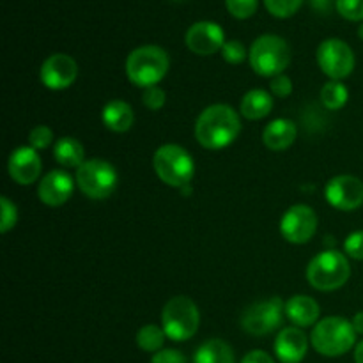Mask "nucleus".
I'll return each mask as SVG.
<instances>
[{
  "label": "nucleus",
  "mask_w": 363,
  "mask_h": 363,
  "mask_svg": "<svg viewBox=\"0 0 363 363\" xmlns=\"http://www.w3.org/2000/svg\"><path fill=\"white\" fill-rule=\"evenodd\" d=\"M179 190H181V194L184 195V197H188V195H191V186H190V183L184 184V186H181Z\"/></svg>",
  "instance_id": "obj_40"
},
{
  "label": "nucleus",
  "mask_w": 363,
  "mask_h": 363,
  "mask_svg": "<svg viewBox=\"0 0 363 363\" xmlns=\"http://www.w3.org/2000/svg\"><path fill=\"white\" fill-rule=\"evenodd\" d=\"M358 35H360V39H363V23L360 25V28H358Z\"/></svg>",
  "instance_id": "obj_41"
},
{
  "label": "nucleus",
  "mask_w": 363,
  "mask_h": 363,
  "mask_svg": "<svg viewBox=\"0 0 363 363\" xmlns=\"http://www.w3.org/2000/svg\"><path fill=\"white\" fill-rule=\"evenodd\" d=\"M286 305L279 296L261 300L247 307L241 315V328L254 337H264L280 328Z\"/></svg>",
  "instance_id": "obj_9"
},
{
  "label": "nucleus",
  "mask_w": 363,
  "mask_h": 363,
  "mask_svg": "<svg viewBox=\"0 0 363 363\" xmlns=\"http://www.w3.org/2000/svg\"><path fill=\"white\" fill-rule=\"evenodd\" d=\"M335 7L350 21L363 20V0H335Z\"/></svg>",
  "instance_id": "obj_28"
},
{
  "label": "nucleus",
  "mask_w": 363,
  "mask_h": 363,
  "mask_svg": "<svg viewBox=\"0 0 363 363\" xmlns=\"http://www.w3.org/2000/svg\"><path fill=\"white\" fill-rule=\"evenodd\" d=\"M308 351V339L298 326L280 330L275 339V354L282 363H300Z\"/></svg>",
  "instance_id": "obj_17"
},
{
  "label": "nucleus",
  "mask_w": 363,
  "mask_h": 363,
  "mask_svg": "<svg viewBox=\"0 0 363 363\" xmlns=\"http://www.w3.org/2000/svg\"><path fill=\"white\" fill-rule=\"evenodd\" d=\"M53 142V131L48 126H35L32 128L28 133V144L34 147L35 151L39 149H46Z\"/></svg>",
  "instance_id": "obj_29"
},
{
  "label": "nucleus",
  "mask_w": 363,
  "mask_h": 363,
  "mask_svg": "<svg viewBox=\"0 0 363 363\" xmlns=\"http://www.w3.org/2000/svg\"><path fill=\"white\" fill-rule=\"evenodd\" d=\"M315 229H318V216L311 206H291L280 220V233L289 243L294 245H303L312 240Z\"/></svg>",
  "instance_id": "obj_11"
},
{
  "label": "nucleus",
  "mask_w": 363,
  "mask_h": 363,
  "mask_svg": "<svg viewBox=\"0 0 363 363\" xmlns=\"http://www.w3.org/2000/svg\"><path fill=\"white\" fill-rule=\"evenodd\" d=\"M241 363H275V360H273L266 351L255 350L245 354V358L241 360Z\"/></svg>",
  "instance_id": "obj_36"
},
{
  "label": "nucleus",
  "mask_w": 363,
  "mask_h": 363,
  "mask_svg": "<svg viewBox=\"0 0 363 363\" xmlns=\"http://www.w3.org/2000/svg\"><path fill=\"white\" fill-rule=\"evenodd\" d=\"M7 170H9V176L14 183L27 186V184L38 181L39 174H41V158L34 147L23 145V147H18L11 152Z\"/></svg>",
  "instance_id": "obj_15"
},
{
  "label": "nucleus",
  "mask_w": 363,
  "mask_h": 363,
  "mask_svg": "<svg viewBox=\"0 0 363 363\" xmlns=\"http://www.w3.org/2000/svg\"><path fill=\"white\" fill-rule=\"evenodd\" d=\"M241 131V121L229 105H211L195 123V138L206 149H223L233 144Z\"/></svg>",
  "instance_id": "obj_1"
},
{
  "label": "nucleus",
  "mask_w": 363,
  "mask_h": 363,
  "mask_svg": "<svg viewBox=\"0 0 363 363\" xmlns=\"http://www.w3.org/2000/svg\"><path fill=\"white\" fill-rule=\"evenodd\" d=\"M0 206H2V223H0V230L6 234V233H9L14 225H16L18 209H16V206H14L7 197L0 199Z\"/></svg>",
  "instance_id": "obj_31"
},
{
  "label": "nucleus",
  "mask_w": 363,
  "mask_h": 363,
  "mask_svg": "<svg viewBox=\"0 0 363 363\" xmlns=\"http://www.w3.org/2000/svg\"><path fill=\"white\" fill-rule=\"evenodd\" d=\"M194 363H236V358L225 340L211 339L195 351Z\"/></svg>",
  "instance_id": "obj_23"
},
{
  "label": "nucleus",
  "mask_w": 363,
  "mask_h": 363,
  "mask_svg": "<svg viewBox=\"0 0 363 363\" xmlns=\"http://www.w3.org/2000/svg\"><path fill=\"white\" fill-rule=\"evenodd\" d=\"M77 74L78 66L73 57L66 55V53H53L43 62L39 78L45 87L52 89V91H62L74 84Z\"/></svg>",
  "instance_id": "obj_13"
},
{
  "label": "nucleus",
  "mask_w": 363,
  "mask_h": 363,
  "mask_svg": "<svg viewBox=\"0 0 363 363\" xmlns=\"http://www.w3.org/2000/svg\"><path fill=\"white\" fill-rule=\"evenodd\" d=\"M170 67V59L163 48L145 45L135 48L126 59V74L131 84L138 87H155L165 78Z\"/></svg>",
  "instance_id": "obj_2"
},
{
  "label": "nucleus",
  "mask_w": 363,
  "mask_h": 363,
  "mask_svg": "<svg viewBox=\"0 0 363 363\" xmlns=\"http://www.w3.org/2000/svg\"><path fill=\"white\" fill-rule=\"evenodd\" d=\"M252 69L261 77H279L291 62V48L280 35L264 34L255 39L248 52Z\"/></svg>",
  "instance_id": "obj_4"
},
{
  "label": "nucleus",
  "mask_w": 363,
  "mask_h": 363,
  "mask_svg": "<svg viewBox=\"0 0 363 363\" xmlns=\"http://www.w3.org/2000/svg\"><path fill=\"white\" fill-rule=\"evenodd\" d=\"M259 0H225V6L234 18L247 20L257 11Z\"/></svg>",
  "instance_id": "obj_27"
},
{
  "label": "nucleus",
  "mask_w": 363,
  "mask_h": 363,
  "mask_svg": "<svg viewBox=\"0 0 363 363\" xmlns=\"http://www.w3.org/2000/svg\"><path fill=\"white\" fill-rule=\"evenodd\" d=\"M77 184L89 199L103 201L116 190L117 172L105 160H85L77 169Z\"/></svg>",
  "instance_id": "obj_8"
},
{
  "label": "nucleus",
  "mask_w": 363,
  "mask_h": 363,
  "mask_svg": "<svg viewBox=\"0 0 363 363\" xmlns=\"http://www.w3.org/2000/svg\"><path fill=\"white\" fill-rule=\"evenodd\" d=\"M165 339V330L156 325H145L137 332V346L142 351H147V353H158V351H162Z\"/></svg>",
  "instance_id": "obj_24"
},
{
  "label": "nucleus",
  "mask_w": 363,
  "mask_h": 363,
  "mask_svg": "<svg viewBox=\"0 0 363 363\" xmlns=\"http://www.w3.org/2000/svg\"><path fill=\"white\" fill-rule=\"evenodd\" d=\"M272 108L273 98L269 96V92L262 91V89H252V91H248L240 103L241 116L250 121H259L262 117L269 116Z\"/></svg>",
  "instance_id": "obj_21"
},
{
  "label": "nucleus",
  "mask_w": 363,
  "mask_h": 363,
  "mask_svg": "<svg viewBox=\"0 0 363 363\" xmlns=\"http://www.w3.org/2000/svg\"><path fill=\"white\" fill-rule=\"evenodd\" d=\"M53 158L66 169H78L85 162V149L77 138L62 137L55 142Z\"/></svg>",
  "instance_id": "obj_22"
},
{
  "label": "nucleus",
  "mask_w": 363,
  "mask_h": 363,
  "mask_svg": "<svg viewBox=\"0 0 363 363\" xmlns=\"http://www.w3.org/2000/svg\"><path fill=\"white\" fill-rule=\"evenodd\" d=\"M151 363H186V358L177 350H162L155 353V357L151 358Z\"/></svg>",
  "instance_id": "obj_35"
},
{
  "label": "nucleus",
  "mask_w": 363,
  "mask_h": 363,
  "mask_svg": "<svg viewBox=\"0 0 363 363\" xmlns=\"http://www.w3.org/2000/svg\"><path fill=\"white\" fill-rule=\"evenodd\" d=\"M167 101V94L162 87L155 85V87L144 89V94H142V103L147 106L149 110H160Z\"/></svg>",
  "instance_id": "obj_33"
},
{
  "label": "nucleus",
  "mask_w": 363,
  "mask_h": 363,
  "mask_svg": "<svg viewBox=\"0 0 363 363\" xmlns=\"http://www.w3.org/2000/svg\"><path fill=\"white\" fill-rule=\"evenodd\" d=\"M351 323H353L354 332L360 333V335H363V311L358 312V314H354V318L351 319Z\"/></svg>",
  "instance_id": "obj_38"
},
{
  "label": "nucleus",
  "mask_w": 363,
  "mask_h": 363,
  "mask_svg": "<svg viewBox=\"0 0 363 363\" xmlns=\"http://www.w3.org/2000/svg\"><path fill=\"white\" fill-rule=\"evenodd\" d=\"M311 339L312 347L319 354L335 358L353 350L354 342H357V332H354L351 321L339 318V315H332V318H325L318 325H314Z\"/></svg>",
  "instance_id": "obj_3"
},
{
  "label": "nucleus",
  "mask_w": 363,
  "mask_h": 363,
  "mask_svg": "<svg viewBox=\"0 0 363 363\" xmlns=\"http://www.w3.org/2000/svg\"><path fill=\"white\" fill-rule=\"evenodd\" d=\"M152 167L160 179L169 186L181 188L191 181L195 174V163L190 152L176 144H165L155 152Z\"/></svg>",
  "instance_id": "obj_7"
},
{
  "label": "nucleus",
  "mask_w": 363,
  "mask_h": 363,
  "mask_svg": "<svg viewBox=\"0 0 363 363\" xmlns=\"http://www.w3.org/2000/svg\"><path fill=\"white\" fill-rule=\"evenodd\" d=\"M350 99V91L339 80H332L323 85L321 89V103L328 110H340Z\"/></svg>",
  "instance_id": "obj_25"
},
{
  "label": "nucleus",
  "mask_w": 363,
  "mask_h": 363,
  "mask_svg": "<svg viewBox=\"0 0 363 363\" xmlns=\"http://www.w3.org/2000/svg\"><path fill=\"white\" fill-rule=\"evenodd\" d=\"M311 4L319 13H330L333 6V0H311Z\"/></svg>",
  "instance_id": "obj_37"
},
{
  "label": "nucleus",
  "mask_w": 363,
  "mask_h": 363,
  "mask_svg": "<svg viewBox=\"0 0 363 363\" xmlns=\"http://www.w3.org/2000/svg\"><path fill=\"white\" fill-rule=\"evenodd\" d=\"M354 53L342 39H326L318 48V64L325 74L332 80H342L354 69Z\"/></svg>",
  "instance_id": "obj_10"
},
{
  "label": "nucleus",
  "mask_w": 363,
  "mask_h": 363,
  "mask_svg": "<svg viewBox=\"0 0 363 363\" xmlns=\"http://www.w3.org/2000/svg\"><path fill=\"white\" fill-rule=\"evenodd\" d=\"M344 250L354 261H363V230H354L346 238Z\"/></svg>",
  "instance_id": "obj_32"
},
{
  "label": "nucleus",
  "mask_w": 363,
  "mask_h": 363,
  "mask_svg": "<svg viewBox=\"0 0 363 363\" xmlns=\"http://www.w3.org/2000/svg\"><path fill=\"white\" fill-rule=\"evenodd\" d=\"M354 363H363V340L354 347Z\"/></svg>",
  "instance_id": "obj_39"
},
{
  "label": "nucleus",
  "mask_w": 363,
  "mask_h": 363,
  "mask_svg": "<svg viewBox=\"0 0 363 363\" xmlns=\"http://www.w3.org/2000/svg\"><path fill=\"white\" fill-rule=\"evenodd\" d=\"M325 197L335 209L354 211L363 204V181L354 176H337L328 181Z\"/></svg>",
  "instance_id": "obj_12"
},
{
  "label": "nucleus",
  "mask_w": 363,
  "mask_h": 363,
  "mask_svg": "<svg viewBox=\"0 0 363 363\" xmlns=\"http://www.w3.org/2000/svg\"><path fill=\"white\" fill-rule=\"evenodd\" d=\"M269 89H272V94L277 96V98H287V96L293 94V82L286 74H279L272 80Z\"/></svg>",
  "instance_id": "obj_34"
},
{
  "label": "nucleus",
  "mask_w": 363,
  "mask_h": 363,
  "mask_svg": "<svg viewBox=\"0 0 363 363\" xmlns=\"http://www.w3.org/2000/svg\"><path fill=\"white\" fill-rule=\"evenodd\" d=\"M351 275L350 261L337 250H325L307 266V280L318 291L340 289Z\"/></svg>",
  "instance_id": "obj_5"
},
{
  "label": "nucleus",
  "mask_w": 363,
  "mask_h": 363,
  "mask_svg": "<svg viewBox=\"0 0 363 363\" xmlns=\"http://www.w3.org/2000/svg\"><path fill=\"white\" fill-rule=\"evenodd\" d=\"M186 46L197 55H213L216 52H222L225 45V35L222 27L213 21H197L188 28L184 35Z\"/></svg>",
  "instance_id": "obj_14"
},
{
  "label": "nucleus",
  "mask_w": 363,
  "mask_h": 363,
  "mask_svg": "<svg viewBox=\"0 0 363 363\" xmlns=\"http://www.w3.org/2000/svg\"><path fill=\"white\" fill-rule=\"evenodd\" d=\"M222 57L225 62L229 64H240L243 62L245 57H247V50H245L243 43L236 41V39H230V41H225L222 48Z\"/></svg>",
  "instance_id": "obj_30"
},
{
  "label": "nucleus",
  "mask_w": 363,
  "mask_h": 363,
  "mask_svg": "<svg viewBox=\"0 0 363 363\" xmlns=\"http://www.w3.org/2000/svg\"><path fill=\"white\" fill-rule=\"evenodd\" d=\"M201 325V314L194 301L188 296H176L169 300L162 312V328L167 339L183 342L190 340L197 333Z\"/></svg>",
  "instance_id": "obj_6"
},
{
  "label": "nucleus",
  "mask_w": 363,
  "mask_h": 363,
  "mask_svg": "<svg viewBox=\"0 0 363 363\" xmlns=\"http://www.w3.org/2000/svg\"><path fill=\"white\" fill-rule=\"evenodd\" d=\"M298 128L291 119H275L262 131V142L272 151H284L296 140Z\"/></svg>",
  "instance_id": "obj_19"
},
{
  "label": "nucleus",
  "mask_w": 363,
  "mask_h": 363,
  "mask_svg": "<svg viewBox=\"0 0 363 363\" xmlns=\"http://www.w3.org/2000/svg\"><path fill=\"white\" fill-rule=\"evenodd\" d=\"M303 0H264V6L273 16L289 18L301 7Z\"/></svg>",
  "instance_id": "obj_26"
},
{
  "label": "nucleus",
  "mask_w": 363,
  "mask_h": 363,
  "mask_svg": "<svg viewBox=\"0 0 363 363\" xmlns=\"http://www.w3.org/2000/svg\"><path fill=\"white\" fill-rule=\"evenodd\" d=\"M71 195H73V179L64 170H52L39 181L38 197L43 204L57 208L69 201Z\"/></svg>",
  "instance_id": "obj_16"
},
{
  "label": "nucleus",
  "mask_w": 363,
  "mask_h": 363,
  "mask_svg": "<svg viewBox=\"0 0 363 363\" xmlns=\"http://www.w3.org/2000/svg\"><path fill=\"white\" fill-rule=\"evenodd\" d=\"M103 124L108 128L110 131H116V133H124V131L130 130L133 126V108L128 105L123 99H113L108 101L103 108Z\"/></svg>",
  "instance_id": "obj_20"
},
{
  "label": "nucleus",
  "mask_w": 363,
  "mask_h": 363,
  "mask_svg": "<svg viewBox=\"0 0 363 363\" xmlns=\"http://www.w3.org/2000/svg\"><path fill=\"white\" fill-rule=\"evenodd\" d=\"M319 305L314 298L305 296V294H298L287 300L286 303V315L293 325L300 326V328H307V326L318 325L319 319Z\"/></svg>",
  "instance_id": "obj_18"
}]
</instances>
